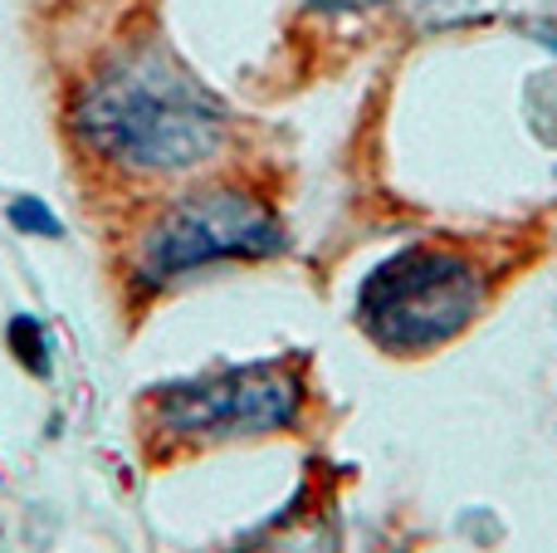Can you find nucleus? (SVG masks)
<instances>
[{"label": "nucleus", "instance_id": "4", "mask_svg": "<svg viewBox=\"0 0 557 553\" xmlns=\"http://www.w3.org/2000/svg\"><path fill=\"white\" fill-rule=\"evenodd\" d=\"M484 304V274L450 245H406L357 290V329L382 353L416 358L450 343Z\"/></svg>", "mask_w": 557, "mask_h": 553}, {"label": "nucleus", "instance_id": "3", "mask_svg": "<svg viewBox=\"0 0 557 553\" xmlns=\"http://www.w3.org/2000/svg\"><path fill=\"white\" fill-rule=\"evenodd\" d=\"M304 411V372L288 358L221 362L191 378L162 382L143 402V437L166 451L274 437Z\"/></svg>", "mask_w": 557, "mask_h": 553}, {"label": "nucleus", "instance_id": "2", "mask_svg": "<svg viewBox=\"0 0 557 553\" xmlns=\"http://www.w3.org/2000/svg\"><path fill=\"white\" fill-rule=\"evenodd\" d=\"M288 245L284 221L270 201L240 186H196L157 206L127 250V280L157 294L215 265L274 260Z\"/></svg>", "mask_w": 557, "mask_h": 553}, {"label": "nucleus", "instance_id": "5", "mask_svg": "<svg viewBox=\"0 0 557 553\" xmlns=\"http://www.w3.org/2000/svg\"><path fill=\"white\" fill-rule=\"evenodd\" d=\"M5 343L20 368L35 372V378H49V368H54V362H49V333L35 314H15V319L5 323Z\"/></svg>", "mask_w": 557, "mask_h": 553}, {"label": "nucleus", "instance_id": "6", "mask_svg": "<svg viewBox=\"0 0 557 553\" xmlns=\"http://www.w3.org/2000/svg\"><path fill=\"white\" fill-rule=\"evenodd\" d=\"M5 221L15 235H29V241H59L64 235V221L54 216V206L35 192H20L5 201Z\"/></svg>", "mask_w": 557, "mask_h": 553}, {"label": "nucleus", "instance_id": "1", "mask_svg": "<svg viewBox=\"0 0 557 553\" xmlns=\"http://www.w3.org/2000/svg\"><path fill=\"white\" fill-rule=\"evenodd\" d=\"M69 127L94 162L127 176H182L225 147L231 108L157 39L98 59L69 98Z\"/></svg>", "mask_w": 557, "mask_h": 553}]
</instances>
